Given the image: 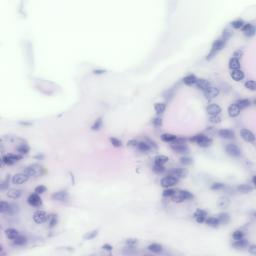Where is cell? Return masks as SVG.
Listing matches in <instances>:
<instances>
[{"label": "cell", "instance_id": "59", "mask_svg": "<svg viewBox=\"0 0 256 256\" xmlns=\"http://www.w3.org/2000/svg\"><path fill=\"white\" fill-rule=\"evenodd\" d=\"M137 144H138V141L137 140H130V141L128 142V145L129 146H137Z\"/></svg>", "mask_w": 256, "mask_h": 256}, {"label": "cell", "instance_id": "24", "mask_svg": "<svg viewBox=\"0 0 256 256\" xmlns=\"http://www.w3.org/2000/svg\"><path fill=\"white\" fill-rule=\"evenodd\" d=\"M5 235H6L7 238H9V239H11V240H14L18 235H19V233H18V231H17L16 229L8 228V229L5 230Z\"/></svg>", "mask_w": 256, "mask_h": 256}, {"label": "cell", "instance_id": "40", "mask_svg": "<svg viewBox=\"0 0 256 256\" xmlns=\"http://www.w3.org/2000/svg\"><path fill=\"white\" fill-rule=\"evenodd\" d=\"M244 21L242 19H236L231 22V26L234 28V29H240V28L243 27L244 25Z\"/></svg>", "mask_w": 256, "mask_h": 256}, {"label": "cell", "instance_id": "8", "mask_svg": "<svg viewBox=\"0 0 256 256\" xmlns=\"http://www.w3.org/2000/svg\"><path fill=\"white\" fill-rule=\"evenodd\" d=\"M48 216L47 213H46L45 211L43 210H37L33 214V220L38 223V224H41V223H44L45 221H47L48 219Z\"/></svg>", "mask_w": 256, "mask_h": 256}, {"label": "cell", "instance_id": "23", "mask_svg": "<svg viewBox=\"0 0 256 256\" xmlns=\"http://www.w3.org/2000/svg\"><path fill=\"white\" fill-rule=\"evenodd\" d=\"M228 66H229V68H230V70L240 69V60L234 58V57H232V58H230V60H229Z\"/></svg>", "mask_w": 256, "mask_h": 256}, {"label": "cell", "instance_id": "47", "mask_svg": "<svg viewBox=\"0 0 256 256\" xmlns=\"http://www.w3.org/2000/svg\"><path fill=\"white\" fill-rule=\"evenodd\" d=\"M224 187H225V185L223 184V183H221V182H215V183H213V184L211 185L210 188L212 190H221V189L224 188Z\"/></svg>", "mask_w": 256, "mask_h": 256}, {"label": "cell", "instance_id": "18", "mask_svg": "<svg viewBox=\"0 0 256 256\" xmlns=\"http://www.w3.org/2000/svg\"><path fill=\"white\" fill-rule=\"evenodd\" d=\"M218 135L224 139H233L235 137V133L232 130H229V129H221L218 131Z\"/></svg>", "mask_w": 256, "mask_h": 256}, {"label": "cell", "instance_id": "52", "mask_svg": "<svg viewBox=\"0 0 256 256\" xmlns=\"http://www.w3.org/2000/svg\"><path fill=\"white\" fill-rule=\"evenodd\" d=\"M180 162H181L182 164L184 165H190L192 163V159H191L190 157H187V156H183L180 158Z\"/></svg>", "mask_w": 256, "mask_h": 256}, {"label": "cell", "instance_id": "25", "mask_svg": "<svg viewBox=\"0 0 256 256\" xmlns=\"http://www.w3.org/2000/svg\"><path fill=\"white\" fill-rule=\"evenodd\" d=\"M21 194H22V191L20 189H10L7 192V196L9 198H12V199H17L21 196Z\"/></svg>", "mask_w": 256, "mask_h": 256}, {"label": "cell", "instance_id": "38", "mask_svg": "<svg viewBox=\"0 0 256 256\" xmlns=\"http://www.w3.org/2000/svg\"><path fill=\"white\" fill-rule=\"evenodd\" d=\"M97 235H98V230H92V231L87 232L86 234H84V235H83V239L84 240H90V239L95 238Z\"/></svg>", "mask_w": 256, "mask_h": 256}, {"label": "cell", "instance_id": "61", "mask_svg": "<svg viewBox=\"0 0 256 256\" xmlns=\"http://www.w3.org/2000/svg\"><path fill=\"white\" fill-rule=\"evenodd\" d=\"M93 73L94 74H103V73H105V70H94L93 71Z\"/></svg>", "mask_w": 256, "mask_h": 256}, {"label": "cell", "instance_id": "28", "mask_svg": "<svg viewBox=\"0 0 256 256\" xmlns=\"http://www.w3.org/2000/svg\"><path fill=\"white\" fill-rule=\"evenodd\" d=\"M205 223L208 225V226H210V227H218L219 225H220V223H219L218 221V218L217 217H209V218H206V220H205Z\"/></svg>", "mask_w": 256, "mask_h": 256}, {"label": "cell", "instance_id": "32", "mask_svg": "<svg viewBox=\"0 0 256 256\" xmlns=\"http://www.w3.org/2000/svg\"><path fill=\"white\" fill-rule=\"evenodd\" d=\"M13 243L15 245H18V246H23L27 243V239L26 237L23 235H18L15 239L13 240Z\"/></svg>", "mask_w": 256, "mask_h": 256}, {"label": "cell", "instance_id": "20", "mask_svg": "<svg viewBox=\"0 0 256 256\" xmlns=\"http://www.w3.org/2000/svg\"><path fill=\"white\" fill-rule=\"evenodd\" d=\"M230 76L232 77L233 80L235 81H241L244 78V72L241 69H235V70H231L230 72Z\"/></svg>", "mask_w": 256, "mask_h": 256}, {"label": "cell", "instance_id": "13", "mask_svg": "<svg viewBox=\"0 0 256 256\" xmlns=\"http://www.w3.org/2000/svg\"><path fill=\"white\" fill-rule=\"evenodd\" d=\"M240 134H241V137L243 138V140H245L246 142H253L255 140L254 134L249 130V129H246V128L241 129Z\"/></svg>", "mask_w": 256, "mask_h": 256}, {"label": "cell", "instance_id": "57", "mask_svg": "<svg viewBox=\"0 0 256 256\" xmlns=\"http://www.w3.org/2000/svg\"><path fill=\"white\" fill-rule=\"evenodd\" d=\"M9 184V176L8 177H6V179L4 180V181L2 182V185H1V189H5L7 186H8Z\"/></svg>", "mask_w": 256, "mask_h": 256}, {"label": "cell", "instance_id": "51", "mask_svg": "<svg viewBox=\"0 0 256 256\" xmlns=\"http://www.w3.org/2000/svg\"><path fill=\"white\" fill-rule=\"evenodd\" d=\"M175 191H176V190H174V189L166 188V189H165V190L163 191V196H164V197H170V198H171L173 194L175 193Z\"/></svg>", "mask_w": 256, "mask_h": 256}, {"label": "cell", "instance_id": "14", "mask_svg": "<svg viewBox=\"0 0 256 256\" xmlns=\"http://www.w3.org/2000/svg\"><path fill=\"white\" fill-rule=\"evenodd\" d=\"M194 218H195L197 223H203L207 218V212L202 210V209H197L194 213Z\"/></svg>", "mask_w": 256, "mask_h": 256}, {"label": "cell", "instance_id": "21", "mask_svg": "<svg viewBox=\"0 0 256 256\" xmlns=\"http://www.w3.org/2000/svg\"><path fill=\"white\" fill-rule=\"evenodd\" d=\"M195 85H196V87L198 89L202 90V91H205L208 87H210V82H209L208 80H206V79H197Z\"/></svg>", "mask_w": 256, "mask_h": 256}, {"label": "cell", "instance_id": "11", "mask_svg": "<svg viewBox=\"0 0 256 256\" xmlns=\"http://www.w3.org/2000/svg\"><path fill=\"white\" fill-rule=\"evenodd\" d=\"M203 92H204V96L206 99H213L219 95V89L216 87H212V86L208 87Z\"/></svg>", "mask_w": 256, "mask_h": 256}, {"label": "cell", "instance_id": "55", "mask_svg": "<svg viewBox=\"0 0 256 256\" xmlns=\"http://www.w3.org/2000/svg\"><path fill=\"white\" fill-rule=\"evenodd\" d=\"M152 123H153L155 126H161V125H162V118L159 117V116L154 117L153 120H152Z\"/></svg>", "mask_w": 256, "mask_h": 256}, {"label": "cell", "instance_id": "19", "mask_svg": "<svg viewBox=\"0 0 256 256\" xmlns=\"http://www.w3.org/2000/svg\"><path fill=\"white\" fill-rule=\"evenodd\" d=\"M240 108L236 103H233L228 107V114L230 117H237L240 114Z\"/></svg>", "mask_w": 256, "mask_h": 256}, {"label": "cell", "instance_id": "7", "mask_svg": "<svg viewBox=\"0 0 256 256\" xmlns=\"http://www.w3.org/2000/svg\"><path fill=\"white\" fill-rule=\"evenodd\" d=\"M225 150H226L227 154L232 157H239L241 155V149L236 145V144H228V145L226 146Z\"/></svg>", "mask_w": 256, "mask_h": 256}, {"label": "cell", "instance_id": "22", "mask_svg": "<svg viewBox=\"0 0 256 256\" xmlns=\"http://www.w3.org/2000/svg\"><path fill=\"white\" fill-rule=\"evenodd\" d=\"M197 77L194 74H188L183 78V83L186 85H195L196 81H197Z\"/></svg>", "mask_w": 256, "mask_h": 256}, {"label": "cell", "instance_id": "12", "mask_svg": "<svg viewBox=\"0 0 256 256\" xmlns=\"http://www.w3.org/2000/svg\"><path fill=\"white\" fill-rule=\"evenodd\" d=\"M68 198H69V195H68L66 191H58V192H55L52 195V199L54 201H58V202L67 201Z\"/></svg>", "mask_w": 256, "mask_h": 256}, {"label": "cell", "instance_id": "3", "mask_svg": "<svg viewBox=\"0 0 256 256\" xmlns=\"http://www.w3.org/2000/svg\"><path fill=\"white\" fill-rule=\"evenodd\" d=\"M24 173L31 177H39L43 174V168L39 164H31L24 169Z\"/></svg>", "mask_w": 256, "mask_h": 256}, {"label": "cell", "instance_id": "33", "mask_svg": "<svg viewBox=\"0 0 256 256\" xmlns=\"http://www.w3.org/2000/svg\"><path fill=\"white\" fill-rule=\"evenodd\" d=\"M232 245L236 248H245L248 245V242H247V240L244 239V237H243V238H241L239 240H235Z\"/></svg>", "mask_w": 256, "mask_h": 256}, {"label": "cell", "instance_id": "54", "mask_svg": "<svg viewBox=\"0 0 256 256\" xmlns=\"http://www.w3.org/2000/svg\"><path fill=\"white\" fill-rule=\"evenodd\" d=\"M242 56H243V50H241V49H237L233 53V57L236 59H240Z\"/></svg>", "mask_w": 256, "mask_h": 256}, {"label": "cell", "instance_id": "44", "mask_svg": "<svg viewBox=\"0 0 256 256\" xmlns=\"http://www.w3.org/2000/svg\"><path fill=\"white\" fill-rule=\"evenodd\" d=\"M152 169H153V171L155 173H158V174L163 173L165 171V167L163 166V165H159V164H155Z\"/></svg>", "mask_w": 256, "mask_h": 256}, {"label": "cell", "instance_id": "17", "mask_svg": "<svg viewBox=\"0 0 256 256\" xmlns=\"http://www.w3.org/2000/svg\"><path fill=\"white\" fill-rule=\"evenodd\" d=\"M207 113L210 115V116H213V115H219V113L221 112V108L218 104H210V105L207 106Z\"/></svg>", "mask_w": 256, "mask_h": 256}, {"label": "cell", "instance_id": "35", "mask_svg": "<svg viewBox=\"0 0 256 256\" xmlns=\"http://www.w3.org/2000/svg\"><path fill=\"white\" fill-rule=\"evenodd\" d=\"M237 189L242 193H249L253 190V187H252L251 185H249V184H242V185H239L238 187H237Z\"/></svg>", "mask_w": 256, "mask_h": 256}, {"label": "cell", "instance_id": "42", "mask_svg": "<svg viewBox=\"0 0 256 256\" xmlns=\"http://www.w3.org/2000/svg\"><path fill=\"white\" fill-rule=\"evenodd\" d=\"M102 124H103L102 118H98V119H96L94 123H93L91 129H92V130H94V131L95 130H99V129L102 127Z\"/></svg>", "mask_w": 256, "mask_h": 256}, {"label": "cell", "instance_id": "26", "mask_svg": "<svg viewBox=\"0 0 256 256\" xmlns=\"http://www.w3.org/2000/svg\"><path fill=\"white\" fill-rule=\"evenodd\" d=\"M176 138H177V136H176V135H173V134H170V133H164V134L161 135L162 141L167 142V143H171V142H173V141H175Z\"/></svg>", "mask_w": 256, "mask_h": 256}, {"label": "cell", "instance_id": "36", "mask_svg": "<svg viewBox=\"0 0 256 256\" xmlns=\"http://www.w3.org/2000/svg\"><path fill=\"white\" fill-rule=\"evenodd\" d=\"M154 109L157 114H162L166 109V104L165 103H155Z\"/></svg>", "mask_w": 256, "mask_h": 256}, {"label": "cell", "instance_id": "45", "mask_svg": "<svg viewBox=\"0 0 256 256\" xmlns=\"http://www.w3.org/2000/svg\"><path fill=\"white\" fill-rule=\"evenodd\" d=\"M232 237H233L234 240H239V239L243 238L244 237V233L242 231H240V230H236V231L233 232Z\"/></svg>", "mask_w": 256, "mask_h": 256}, {"label": "cell", "instance_id": "1", "mask_svg": "<svg viewBox=\"0 0 256 256\" xmlns=\"http://www.w3.org/2000/svg\"><path fill=\"white\" fill-rule=\"evenodd\" d=\"M226 41H227V39L223 37V36H221L220 38H218L217 40H215L213 42V44H212V46H211V49H210V51H209V53H208L206 59L210 60L211 58H213L216 54L220 51V50L223 47H224L225 44H226Z\"/></svg>", "mask_w": 256, "mask_h": 256}, {"label": "cell", "instance_id": "30", "mask_svg": "<svg viewBox=\"0 0 256 256\" xmlns=\"http://www.w3.org/2000/svg\"><path fill=\"white\" fill-rule=\"evenodd\" d=\"M169 158L165 155H157L156 157L154 158V162L155 164H159V165H164L166 162H168Z\"/></svg>", "mask_w": 256, "mask_h": 256}, {"label": "cell", "instance_id": "31", "mask_svg": "<svg viewBox=\"0 0 256 256\" xmlns=\"http://www.w3.org/2000/svg\"><path fill=\"white\" fill-rule=\"evenodd\" d=\"M148 250L151 251V252H153V253H160V252L162 251V245L160 244H158V243H152V244H150L148 247Z\"/></svg>", "mask_w": 256, "mask_h": 256}, {"label": "cell", "instance_id": "49", "mask_svg": "<svg viewBox=\"0 0 256 256\" xmlns=\"http://www.w3.org/2000/svg\"><path fill=\"white\" fill-rule=\"evenodd\" d=\"M109 140H110V143L112 144L114 147H120L122 145V142L120 141L119 139L115 138V137H111Z\"/></svg>", "mask_w": 256, "mask_h": 256}, {"label": "cell", "instance_id": "60", "mask_svg": "<svg viewBox=\"0 0 256 256\" xmlns=\"http://www.w3.org/2000/svg\"><path fill=\"white\" fill-rule=\"evenodd\" d=\"M249 250L251 251L252 254H256V246H255V245H251L250 248H249Z\"/></svg>", "mask_w": 256, "mask_h": 256}, {"label": "cell", "instance_id": "39", "mask_svg": "<svg viewBox=\"0 0 256 256\" xmlns=\"http://www.w3.org/2000/svg\"><path fill=\"white\" fill-rule=\"evenodd\" d=\"M17 151L19 152L21 155L23 154H27L29 152V146L27 145V144H21V145L17 146Z\"/></svg>", "mask_w": 256, "mask_h": 256}, {"label": "cell", "instance_id": "2", "mask_svg": "<svg viewBox=\"0 0 256 256\" xmlns=\"http://www.w3.org/2000/svg\"><path fill=\"white\" fill-rule=\"evenodd\" d=\"M170 147L173 149V151H175L176 153H179V154H187L189 152L188 146L186 145L185 139L183 138H178L177 137L175 141L171 142Z\"/></svg>", "mask_w": 256, "mask_h": 256}, {"label": "cell", "instance_id": "10", "mask_svg": "<svg viewBox=\"0 0 256 256\" xmlns=\"http://www.w3.org/2000/svg\"><path fill=\"white\" fill-rule=\"evenodd\" d=\"M27 202L29 203L31 206L38 207L42 204V200H41L40 196H39V194L33 193L29 195V197H28V199H27Z\"/></svg>", "mask_w": 256, "mask_h": 256}, {"label": "cell", "instance_id": "34", "mask_svg": "<svg viewBox=\"0 0 256 256\" xmlns=\"http://www.w3.org/2000/svg\"><path fill=\"white\" fill-rule=\"evenodd\" d=\"M236 104L238 105V107L241 110V109H244V108H247L248 106H250L251 102L249 99H240L236 102Z\"/></svg>", "mask_w": 256, "mask_h": 256}, {"label": "cell", "instance_id": "46", "mask_svg": "<svg viewBox=\"0 0 256 256\" xmlns=\"http://www.w3.org/2000/svg\"><path fill=\"white\" fill-rule=\"evenodd\" d=\"M245 87L251 91H255V81L254 80H248L245 82Z\"/></svg>", "mask_w": 256, "mask_h": 256}, {"label": "cell", "instance_id": "37", "mask_svg": "<svg viewBox=\"0 0 256 256\" xmlns=\"http://www.w3.org/2000/svg\"><path fill=\"white\" fill-rule=\"evenodd\" d=\"M11 209V204L5 202V201H1L0 203V212L1 213H6V212H10Z\"/></svg>", "mask_w": 256, "mask_h": 256}, {"label": "cell", "instance_id": "4", "mask_svg": "<svg viewBox=\"0 0 256 256\" xmlns=\"http://www.w3.org/2000/svg\"><path fill=\"white\" fill-rule=\"evenodd\" d=\"M191 141L195 142L200 147H208L212 144V139L204 134H197L191 138Z\"/></svg>", "mask_w": 256, "mask_h": 256}, {"label": "cell", "instance_id": "41", "mask_svg": "<svg viewBox=\"0 0 256 256\" xmlns=\"http://www.w3.org/2000/svg\"><path fill=\"white\" fill-rule=\"evenodd\" d=\"M47 221H48V223H49V226H50V227H54V226H55V225L57 224V215H55V214L49 215Z\"/></svg>", "mask_w": 256, "mask_h": 256}, {"label": "cell", "instance_id": "43", "mask_svg": "<svg viewBox=\"0 0 256 256\" xmlns=\"http://www.w3.org/2000/svg\"><path fill=\"white\" fill-rule=\"evenodd\" d=\"M229 203H230V201H229L228 198L222 197V198H220V200H219L218 205H219V206H220L221 208H226V207L229 205Z\"/></svg>", "mask_w": 256, "mask_h": 256}, {"label": "cell", "instance_id": "50", "mask_svg": "<svg viewBox=\"0 0 256 256\" xmlns=\"http://www.w3.org/2000/svg\"><path fill=\"white\" fill-rule=\"evenodd\" d=\"M209 121H210L211 123H213V124H217V123H220L221 118H220L219 115H213V116L209 117Z\"/></svg>", "mask_w": 256, "mask_h": 256}, {"label": "cell", "instance_id": "16", "mask_svg": "<svg viewBox=\"0 0 256 256\" xmlns=\"http://www.w3.org/2000/svg\"><path fill=\"white\" fill-rule=\"evenodd\" d=\"M241 29H242L244 35L248 36V37H252L255 34V27L250 23H245Z\"/></svg>", "mask_w": 256, "mask_h": 256}, {"label": "cell", "instance_id": "29", "mask_svg": "<svg viewBox=\"0 0 256 256\" xmlns=\"http://www.w3.org/2000/svg\"><path fill=\"white\" fill-rule=\"evenodd\" d=\"M136 147L138 148V150L141 151V152H147V151H149L151 149V145H150V144H148L147 142H144V141L138 142V144H137Z\"/></svg>", "mask_w": 256, "mask_h": 256}, {"label": "cell", "instance_id": "56", "mask_svg": "<svg viewBox=\"0 0 256 256\" xmlns=\"http://www.w3.org/2000/svg\"><path fill=\"white\" fill-rule=\"evenodd\" d=\"M173 94H174V93H173L172 90H167V91L164 93V98H165V99H168V100L171 99L172 96H173Z\"/></svg>", "mask_w": 256, "mask_h": 256}, {"label": "cell", "instance_id": "48", "mask_svg": "<svg viewBox=\"0 0 256 256\" xmlns=\"http://www.w3.org/2000/svg\"><path fill=\"white\" fill-rule=\"evenodd\" d=\"M137 243H138V241H137V239H134V238H129V239L126 240V245H127L129 248H133L135 245H137Z\"/></svg>", "mask_w": 256, "mask_h": 256}, {"label": "cell", "instance_id": "6", "mask_svg": "<svg viewBox=\"0 0 256 256\" xmlns=\"http://www.w3.org/2000/svg\"><path fill=\"white\" fill-rule=\"evenodd\" d=\"M21 158H22L21 154H7L2 157V164L12 165L15 162L19 161Z\"/></svg>", "mask_w": 256, "mask_h": 256}, {"label": "cell", "instance_id": "27", "mask_svg": "<svg viewBox=\"0 0 256 256\" xmlns=\"http://www.w3.org/2000/svg\"><path fill=\"white\" fill-rule=\"evenodd\" d=\"M218 221H219V223H220V224H227V223L229 222V220H230V216H229V214L228 213H225V212H222V213H220L218 215Z\"/></svg>", "mask_w": 256, "mask_h": 256}, {"label": "cell", "instance_id": "15", "mask_svg": "<svg viewBox=\"0 0 256 256\" xmlns=\"http://www.w3.org/2000/svg\"><path fill=\"white\" fill-rule=\"evenodd\" d=\"M187 173H188V171L186 170V169L184 168H175V169H173V170L170 171V173H169V175H171V176H174V177L176 178H183V177H186L187 176Z\"/></svg>", "mask_w": 256, "mask_h": 256}, {"label": "cell", "instance_id": "5", "mask_svg": "<svg viewBox=\"0 0 256 256\" xmlns=\"http://www.w3.org/2000/svg\"><path fill=\"white\" fill-rule=\"evenodd\" d=\"M179 179L174 177V176H171V175H168V176H165L161 179V182L160 184L162 187H164V188H170V187L176 185L178 183Z\"/></svg>", "mask_w": 256, "mask_h": 256}, {"label": "cell", "instance_id": "53", "mask_svg": "<svg viewBox=\"0 0 256 256\" xmlns=\"http://www.w3.org/2000/svg\"><path fill=\"white\" fill-rule=\"evenodd\" d=\"M46 191V187L44 185H39L35 188L34 192L37 193V194H43Z\"/></svg>", "mask_w": 256, "mask_h": 256}, {"label": "cell", "instance_id": "9", "mask_svg": "<svg viewBox=\"0 0 256 256\" xmlns=\"http://www.w3.org/2000/svg\"><path fill=\"white\" fill-rule=\"evenodd\" d=\"M28 179H29V176L26 173H17L12 177V183L15 185H20L26 182Z\"/></svg>", "mask_w": 256, "mask_h": 256}, {"label": "cell", "instance_id": "58", "mask_svg": "<svg viewBox=\"0 0 256 256\" xmlns=\"http://www.w3.org/2000/svg\"><path fill=\"white\" fill-rule=\"evenodd\" d=\"M102 248H103V249H104V250H107V251H110V250H112V248H113V247H112V246H111V245H110V244H104V245H103V247H102Z\"/></svg>", "mask_w": 256, "mask_h": 256}]
</instances>
